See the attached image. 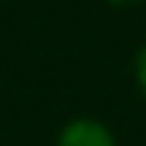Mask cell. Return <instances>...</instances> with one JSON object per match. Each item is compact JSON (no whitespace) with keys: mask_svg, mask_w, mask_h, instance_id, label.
I'll return each mask as SVG.
<instances>
[{"mask_svg":"<svg viewBox=\"0 0 146 146\" xmlns=\"http://www.w3.org/2000/svg\"><path fill=\"white\" fill-rule=\"evenodd\" d=\"M56 146H116V139L100 119H73L60 129Z\"/></svg>","mask_w":146,"mask_h":146,"instance_id":"cell-1","label":"cell"},{"mask_svg":"<svg viewBox=\"0 0 146 146\" xmlns=\"http://www.w3.org/2000/svg\"><path fill=\"white\" fill-rule=\"evenodd\" d=\"M136 80H139V90L146 93V46L136 53Z\"/></svg>","mask_w":146,"mask_h":146,"instance_id":"cell-2","label":"cell"},{"mask_svg":"<svg viewBox=\"0 0 146 146\" xmlns=\"http://www.w3.org/2000/svg\"><path fill=\"white\" fill-rule=\"evenodd\" d=\"M110 3H116V7H129V3H139V0H110Z\"/></svg>","mask_w":146,"mask_h":146,"instance_id":"cell-3","label":"cell"}]
</instances>
